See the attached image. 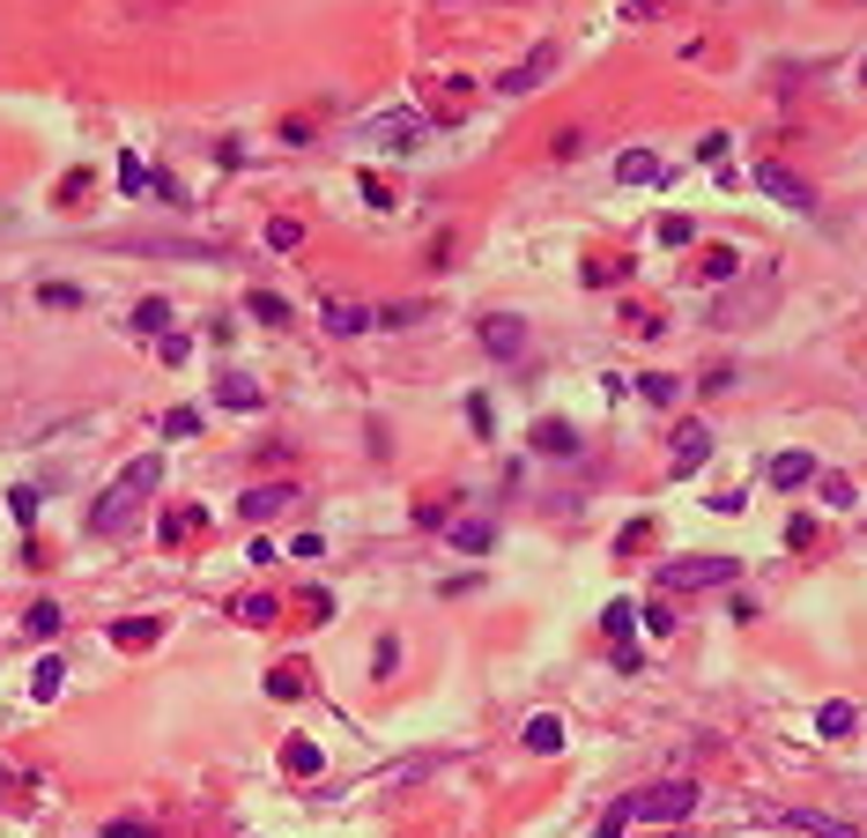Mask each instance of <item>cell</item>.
Segmentation results:
<instances>
[{
	"instance_id": "1",
	"label": "cell",
	"mask_w": 867,
	"mask_h": 838,
	"mask_svg": "<svg viewBox=\"0 0 867 838\" xmlns=\"http://www.w3.org/2000/svg\"><path fill=\"white\" fill-rule=\"evenodd\" d=\"M156 483H164V461H156V453L126 461V467H120V483H112L104 498L89 504V535H126V527H134V512H141V498H149Z\"/></svg>"
},
{
	"instance_id": "2",
	"label": "cell",
	"mask_w": 867,
	"mask_h": 838,
	"mask_svg": "<svg viewBox=\"0 0 867 838\" xmlns=\"http://www.w3.org/2000/svg\"><path fill=\"white\" fill-rule=\"evenodd\" d=\"M698 779H661V787H645V795H623L608 816H623V824H675V816H690L698 809Z\"/></svg>"
},
{
	"instance_id": "3",
	"label": "cell",
	"mask_w": 867,
	"mask_h": 838,
	"mask_svg": "<svg viewBox=\"0 0 867 838\" xmlns=\"http://www.w3.org/2000/svg\"><path fill=\"white\" fill-rule=\"evenodd\" d=\"M734 579H742L734 556H667L661 572H653L661 593H704V587H734Z\"/></svg>"
},
{
	"instance_id": "4",
	"label": "cell",
	"mask_w": 867,
	"mask_h": 838,
	"mask_svg": "<svg viewBox=\"0 0 867 838\" xmlns=\"http://www.w3.org/2000/svg\"><path fill=\"white\" fill-rule=\"evenodd\" d=\"M556 60H564V45H556V38H541L535 52H527V60L512 67V75H497V97H527V89H541L549 75H556Z\"/></svg>"
},
{
	"instance_id": "5",
	"label": "cell",
	"mask_w": 867,
	"mask_h": 838,
	"mask_svg": "<svg viewBox=\"0 0 867 838\" xmlns=\"http://www.w3.org/2000/svg\"><path fill=\"white\" fill-rule=\"evenodd\" d=\"M749 178H756V186H764V193H771L779 209H793V215H816V186H801V178H793L786 164H756Z\"/></svg>"
},
{
	"instance_id": "6",
	"label": "cell",
	"mask_w": 867,
	"mask_h": 838,
	"mask_svg": "<svg viewBox=\"0 0 867 838\" xmlns=\"http://www.w3.org/2000/svg\"><path fill=\"white\" fill-rule=\"evenodd\" d=\"M816 475H824V467H816V453H808V446H786V453H771V461H764V483H771V490H808Z\"/></svg>"
},
{
	"instance_id": "7",
	"label": "cell",
	"mask_w": 867,
	"mask_h": 838,
	"mask_svg": "<svg viewBox=\"0 0 867 838\" xmlns=\"http://www.w3.org/2000/svg\"><path fill=\"white\" fill-rule=\"evenodd\" d=\"M764 824H786V831H801V838H860L845 816H824V809H764Z\"/></svg>"
},
{
	"instance_id": "8",
	"label": "cell",
	"mask_w": 867,
	"mask_h": 838,
	"mask_svg": "<svg viewBox=\"0 0 867 838\" xmlns=\"http://www.w3.org/2000/svg\"><path fill=\"white\" fill-rule=\"evenodd\" d=\"M475 335H482V349H490L497 364H512V357L527 349V320H519V312H490V320H482Z\"/></svg>"
},
{
	"instance_id": "9",
	"label": "cell",
	"mask_w": 867,
	"mask_h": 838,
	"mask_svg": "<svg viewBox=\"0 0 867 838\" xmlns=\"http://www.w3.org/2000/svg\"><path fill=\"white\" fill-rule=\"evenodd\" d=\"M319 327H327L334 341H349V335H364V327H378V320L364 304H349V297H327V304H319Z\"/></svg>"
},
{
	"instance_id": "10",
	"label": "cell",
	"mask_w": 867,
	"mask_h": 838,
	"mask_svg": "<svg viewBox=\"0 0 867 838\" xmlns=\"http://www.w3.org/2000/svg\"><path fill=\"white\" fill-rule=\"evenodd\" d=\"M201 527H208V512H201V504H171L164 520H156V542H164V549H186L193 535H201Z\"/></svg>"
},
{
	"instance_id": "11",
	"label": "cell",
	"mask_w": 867,
	"mask_h": 838,
	"mask_svg": "<svg viewBox=\"0 0 867 838\" xmlns=\"http://www.w3.org/2000/svg\"><path fill=\"white\" fill-rule=\"evenodd\" d=\"M289 504H297V490H289V483H260V490H246V498H238V512H246V520H275V512H289Z\"/></svg>"
},
{
	"instance_id": "12",
	"label": "cell",
	"mask_w": 867,
	"mask_h": 838,
	"mask_svg": "<svg viewBox=\"0 0 867 838\" xmlns=\"http://www.w3.org/2000/svg\"><path fill=\"white\" fill-rule=\"evenodd\" d=\"M156 638H164V616H120V624H112V646H126V653L156 646Z\"/></svg>"
},
{
	"instance_id": "13",
	"label": "cell",
	"mask_w": 867,
	"mask_h": 838,
	"mask_svg": "<svg viewBox=\"0 0 867 838\" xmlns=\"http://www.w3.org/2000/svg\"><path fill=\"white\" fill-rule=\"evenodd\" d=\"M215 401L238 409V416H252V409H260V386H252L246 372H223V378H215Z\"/></svg>"
},
{
	"instance_id": "14",
	"label": "cell",
	"mask_w": 867,
	"mask_h": 838,
	"mask_svg": "<svg viewBox=\"0 0 867 838\" xmlns=\"http://www.w3.org/2000/svg\"><path fill=\"white\" fill-rule=\"evenodd\" d=\"M704 461H712V430H704V423H690V430H675V467L690 475V467H704Z\"/></svg>"
},
{
	"instance_id": "15",
	"label": "cell",
	"mask_w": 867,
	"mask_h": 838,
	"mask_svg": "<svg viewBox=\"0 0 867 838\" xmlns=\"http://www.w3.org/2000/svg\"><path fill=\"white\" fill-rule=\"evenodd\" d=\"M519 742H527V750H535V756H556V750H564V720H556V713H535V720H527V735H519Z\"/></svg>"
},
{
	"instance_id": "16",
	"label": "cell",
	"mask_w": 867,
	"mask_h": 838,
	"mask_svg": "<svg viewBox=\"0 0 867 838\" xmlns=\"http://www.w3.org/2000/svg\"><path fill=\"white\" fill-rule=\"evenodd\" d=\"M535 453H556V461H571V453H578V430H571V423H556V416L535 423Z\"/></svg>"
},
{
	"instance_id": "17",
	"label": "cell",
	"mask_w": 867,
	"mask_h": 838,
	"mask_svg": "<svg viewBox=\"0 0 867 838\" xmlns=\"http://www.w3.org/2000/svg\"><path fill=\"white\" fill-rule=\"evenodd\" d=\"M616 178H623V186H653V178H661V157H653V149H623Z\"/></svg>"
},
{
	"instance_id": "18",
	"label": "cell",
	"mask_w": 867,
	"mask_h": 838,
	"mask_svg": "<svg viewBox=\"0 0 867 838\" xmlns=\"http://www.w3.org/2000/svg\"><path fill=\"white\" fill-rule=\"evenodd\" d=\"M853 705H845V698H830V705H816V735H824V742H845V735H853Z\"/></svg>"
},
{
	"instance_id": "19",
	"label": "cell",
	"mask_w": 867,
	"mask_h": 838,
	"mask_svg": "<svg viewBox=\"0 0 867 838\" xmlns=\"http://www.w3.org/2000/svg\"><path fill=\"white\" fill-rule=\"evenodd\" d=\"M246 312L260 320V327H289V297H275V290H252Z\"/></svg>"
},
{
	"instance_id": "20",
	"label": "cell",
	"mask_w": 867,
	"mask_h": 838,
	"mask_svg": "<svg viewBox=\"0 0 867 838\" xmlns=\"http://www.w3.org/2000/svg\"><path fill=\"white\" fill-rule=\"evenodd\" d=\"M490 542H497L490 520H460L453 527V549H467V556H490Z\"/></svg>"
},
{
	"instance_id": "21",
	"label": "cell",
	"mask_w": 867,
	"mask_h": 838,
	"mask_svg": "<svg viewBox=\"0 0 867 838\" xmlns=\"http://www.w3.org/2000/svg\"><path fill=\"white\" fill-rule=\"evenodd\" d=\"M134 327L141 335H171V297H141L134 304Z\"/></svg>"
},
{
	"instance_id": "22",
	"label": "cell",
	"mask_w": 867,
	"mask_h": 838,
	"mask_svg": "<svg viewBox=\"0 0 867 838\" xmlns=\"http://www.w3.org/2000/svg\"><path fill=\"white\" fill-rule=\"evenodd\" d=\"M816 490H824V504H830V512H853V504H860V490H853L845 475H830V467L816 475Z\"/></svg>"
},
{
	"instance_id": "23",
	"label": "cell",
	"mask_w": 867,
	"mask_h": 838,
	"mask_svg": "<svg viewBox=\"0 0 867 838\" xmlns=\"http://www.w3.org/2000/svg\"><path fill=\"white\" fill-rule=\"evenodd\" d=\"M60 683H67V668H60V661H38V668H30V698H38V705H52V698H60Z\"/></svg>"
},
{
	"instance_id": "24",
	"label": "cell",
	"mask_w": 867,
	"mask_h": 838,
	"mask_svg": "<svg viewBox=\"0 0 867 838\" xmlns=\"http://www.w3.org/2000/svg\"><path fill=\"white\" fill-rule=\"evenodd\" d=\"M282 764H289V772H297V779H312V772H319L327 756H319V742H304V735H297V742H289V750H282Z\"/></svg>"
},
{
	"instance_id": "25",
	"label": "cell",
	"mask_w": 867,
	"mask_h": 838,
	"mask_svg": "<svg viewBox=\"0 0 867 838\" xmlns=\"http://www.w3.org/2000/svg\"><path fill=\"white\" fill-rule=\"evenodd\" d=\"M38 304H52V312H83L89 297L75 290V283H38Z\"/></svg>"
},
{
	"instance_id": "26",
	"label": "cell",
	"mask_w": 867,
	"mask_h": 838,
	"mask_svg": "<svg viewBox=\"0 0 867 838\" xmlns=\"http://www.w3.org/2000/svg\"><path fill=\"white\" fill-rule=\"evenodd\" d=\"M275 593H238V624H275Z\"/></svg>"
},
{
	"instance_id": "27",
	"label": "cell",
	"mask_w": 867,
	"mask_h": 838,
	"mask_svg": "<svg viewBox=\"0 0 867 838\" xmlns=\"http://www.w3.org/2000/svg\"><path fill=\"white\" fill-rule=\"evenodd\" d=\"M372 320H378V327H415L423 304H415V297H401V304H372Z\"/></svg>"
},
{
	"instance_id": "28",
	"label": "cell",
	"mask_w": 867,
	"mask_h": 838,
	"mask_svg": "<svg viewBox=\"0 0 867 838\" xmlns=\"http://www.w3.org/2000/svg\"><path fill=\"white\" fill-rule=\"evenodd\" d=\"M267 246H275V252H297V246H304V223H297V215H275V223H267Z\"/></svg>"
},
{
	"instance_id": "29",
	"label": "cell",
	"mask_w": 867,
	"mask_h": 838,
	"mask_svg": "<svg viewBox=\"0 0 867 838\" xmlns=\"http://www.w3.org/2000/svg\"><path fill=\"white\" fill-rule=\"evenodd\" d=\"M149 178H156V171H149L141 157H134V149H126V157H120V193H149Z\"/></svg>"
},
{
	"instance_id": "30",
	"label": "cell",
	"mask_w": 867,
	"mask_h": 838,
	"mask_svg": "<svg viewBox=\"0 0 867 838\" xmlns=\"http://www.w3.org/2000/svg\"><path fill=\"white\" fill-rule=\"evenodd\" d=\"M653 238H661V246H698L690 215H661V223H653Z\"/></svg>"
},
{
	"instance_id": "31",
	"label": "cell",
	"mask_w": 867,
	"mask_h": 838,
	"mask_svg": "<svg viewBox=\"0 0 867 838\" xmlns=\"http://www.w3.org/2000/svg\"><path fill=\"white\" fill-rule=\"evenodd\" d=\"M467 430H475V438H490V430H497V409H490V393H467Z\"/></svg>"
},
{
	"instance_id": "32",
	"label": "cell",
	"mask_w": 867,
	"mask_h": 838,
	"mask_svg": "<svg viewBox=\"0 0 867 838\" xmlns=\"http://www.w3.org/2000/svg\"><path fill=\"white\" fill-rule=\"evenodd\" d=\"M638 393H645V401H661V409H667V401L682 393V378H667V372H645V378H638Z\"/></svg>"
},
{
	"instance_id": "33",
	"label": "cell",
	"mask_w": 867,
	"mask_h": 838,
	"mask_svg": "<svg viewBox=\"0 0 867 838\" xmlns=\"http://www.w3.org/2000/svg\"><path fill=\"white\" fill-rule=\"evenodd\" d=\"M23 630H30V638H52V630H60V601H38V609L23 616Z\"/></svg>"
},
{
	"instance_id": "34",
	"label": "cell",
	"mask_w": 867,
	"mask_h": 838,
	"mask_svg": "<svg viewBox=\"0 0 867 838\" xmlns=\"http://www.w3.org/2000/svg\"><path fill=\"white\" fill-rule=\"evenodd\" d=\"M734 267H742V252H734V246H712V252H704V275H712V283H727Z\"/></svg>"
},
{
	"instance_id": "35",
	"label": "cell",
	"mask_w": 867,
	"mask_h": 838,
	"mask_svg": "<svg viewBox=\"0 0 867 838\" xmlns=\"http://www.w3.org/2000/svg\"><path fill=\"white\" fill-rule=\"evenodd\" d=\"M393 668H401V638H378V646H372V675L386 683Z\"/></svg>"
},
{
	"instance_id": "36",
	"label": "cell",
	"mask_w": 867,
	"mask_h": 838,
	"mask_svg": "<svg viewBox=\"0 0 867 838\" xmlns=\"http://www.w3.org/2000/svg\"><path fill=\"white\" fill-rule=\"evenodd\" d=\"M267 698H304V675H297V668H275V675H267Z\"/></svg>"
},
{
	"instance_id": "37",
	"label": "cell",
	"mask_w": 867,
	"mask_h": 838,
	"mask_svg": "<svg viewBox=\"0 0 867 838\" xmlns=\"http://www.w3.org/2000/svg\"><path fill=\"white\" fill-rule=\"evenodd\" d=\"M297 601H304V616H312V624H319V616H334V593L327 587H304Z\"/></svg>"
},
{
	"instance_id": "38",
	"label": "cell",
	"mask_w": 867,
	"mask_h": 838,
	"mask_svg": "<svg viewBox=\"0 0 867 838\" xmlns=\"http://www.w3.org/2000/svg\"><path fill=\"white\" fill-rule=\"evenodd\" d=\"M193 430H201L193 409H171V416H164V438H193Z\"/></svg>"
},
{
	"instance_id": "39",
	"label": "cell",
	"mask_w": 867,
	"mask_h": 838,
	"mask_svg": "<svg viewBox=\"0 0 867 838\" xmlns=\"http://www.w3.org/2000/svg\"><path fill=\"white\" fill-rule=\"evenodd\" d=\"M630 616H638V609H623V601H616V609H601V630H608V638H623V630H630Z\"/></svg>"
},
{
	"instance_id": "40",
	"label": "cell",
	"mask_w": 867,
	"mask_h": 838,
	"mask_svg": "<svg viewBox=\"0 0 867 838\" xmlns=\"http://www.w3.org/2000/svg\"><path fill=\"white\" fill-rule=\"evenodd\" d=\"M8 504H15V520H38V504H45V490H15V498H8Z\"/></svg>"
},
{
	"instance_id": "41",
	"label": "cell",
	"mask_w": 867,
	"mask_h": 838,
	"mask_svg": "<svg viewBox=\"0 0 867 838\" xmlns=\"http://www.w3.org/2000/svg\"><path fill=\"white\" fill-rule=\"evenodd\" d=\"M104 838H149V824H141V816H120V824H112Z\"/></svg>"
},
{
	"instance_id": "42",
	"label": "cell",
	"mask_w": 867,
	"mask_h": 838,
	"mask_svg": "<svg viewBox=\"0 0 867 838\" xmlns=\"http://www.w3.org/2000/svg\"><path fill=\"white\" fill-rule=\"evenodd\" d=\"M593 838H623V816H601V831Z\"/></svg>"
},
{
	"instance_id": "43",
	"label": "cell",
	"mask_w": 867,
	"mask_h": 838,
	"mask_svg": "<svg viewBox=\"0 0 867 838\" xmlns=\"http://www.w3.org/2000/svg\"><path fill=\"white\" fill-rule=\"evenodd\" d=\"M653 8H661V0H630V15H653Z\"/></svg>"
},
{
	"instance_id": "44",
	"label": "cell",
	"mask_w": 867,
	"mask_h": 838,
	"mask_svg": "<svg viewBox=\"0 0 867 838\" xmlns=\"http://www.w3.org/2000/svg\"><path fill=\"white\" fill-rule=\"evenodd\" d=\"M860 83H867V67H860Z\"/></svg>"
}]
</instances>
